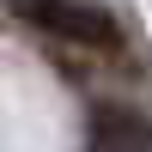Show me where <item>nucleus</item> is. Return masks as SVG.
<instances>
[{
    "label": "nucleus",
    "mask_w": 152,
    "mask_h": 152,
    "mask_svg": "<svg viewBox=\"0 0 152 152\" xmlns=\"http://www.w3.org/2000/svg\"><path fill=\"white\" fill-rule=\"evenodd\" d=\"M12 12L31 31H49V37H61L73 49H97V55H116L122 49L116 18L104 6H85V0H12Z\"/></svg>",
    "instance_id": "1"
},
{
    "label": "nucleus",
    "mask_w": 152,
    "mask_h": 152,
    "mask_svg": "<svg viewBox=\"0 0 152 152\" xmlns=\"http://www.w3.org/2000/svg\"><path fill=\"white\" fill-rule=\"evenodd\" d=\"M85 146L91 152H152V122L128 104H97L85 116Z\"/></svg>",
    "instance_id": "2"
}]
</instances>
